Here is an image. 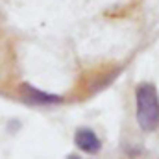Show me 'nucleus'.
<instances>
[{
	"instance_id": "20e7f679",
	"label": "nucleus",
	"mask_w": 159,
	"mask_h": 159,
	"mask_svg": "<svg viewBox=\"0 0 159 159\" xmlns=\"http://www.w3.org/2000/svg\"><path fill=\"white\" fill-rule=\"evenodd\" d=\"M65 159H83V157H81V156H78V154H69Z\"/></svg>"
},
{
	"instance_id": "f03ea898",
	"label": "nucleus",
	"mask_w": 159,
	"mask_h": 159,
	"mask_svg": "<svg viewBox=\"0 0 159 159\" xmlns=\"http://www.w3.org/2000/svg\"><path fill=\"white\" fill-rule=\"evenodd\" d=\"M20 93H22V98L32 106H59L65 102L63 96H59L56 93H46V91L34 87L30 83H22Z\"/></svg>"
},
{
	"instance_id": "f257e3e1",
	"label": "nucleus",
	"mask_w": 159,
	"mask_h": 159,
	"mask_svg": "<svg viewBox=\"0 0 159 159\" xmlns=\"http://www.w3.org/2000/svg\"><path fill=\"white\" fill-rule=\"evenodd\" d=\"M135 119L144 133L159 128V94L154 83H139L135 87Z\"/></svg>"
},
{
	"instance_id": "7ed1b4c3",
	"label": "nucleus",
	"mask_w": 159,
	"mask_h": 159,
	"mask_svg": "<svg viewBox=\"0 0 159 159\" xmlns=\"http://www.w3.org/2000/svg\"><path fill=\"white\" fill-rule=\"evenodd\" d=\"M74 144L80 152L94 156L102 150V141L98 137V133L91 128H78L74 131Z\"/></svg>"
}]
</instances>
